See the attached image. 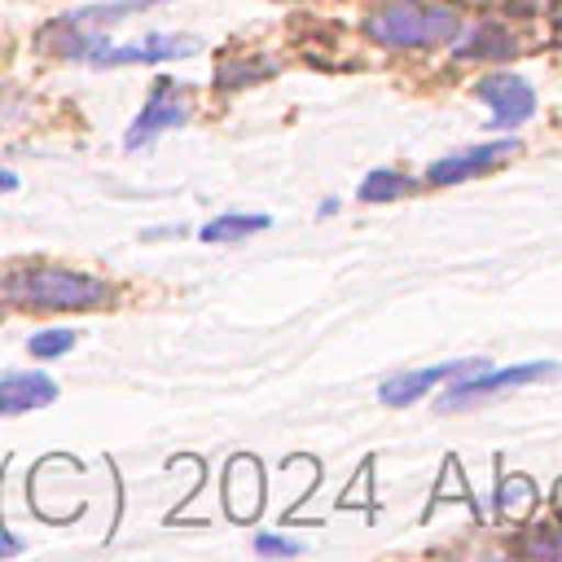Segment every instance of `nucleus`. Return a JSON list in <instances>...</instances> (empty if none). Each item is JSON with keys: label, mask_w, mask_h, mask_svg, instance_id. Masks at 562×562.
<instances>
[{"label": "nucleus", "mask_w": 562, "mask_h": 562, "mask_svg": "<svg viewBox=\"0 0 562 562\" xmlns=\"http://www.w3.org/2000/svg\"><path fill=\"white\" fill-rule=\"evenodd\" d=\"M474 92L492 105V123H496V127H514V123H522V119L536 114V92H531V83H527L522 75L492 70V75H483V79L474 83Z\"/></svg>", "instance_id": "6"}, {"label": "nucleus", "mask_w": 562, "mask_h": 562, "mask_svg": "<svg viewBox=\"0 0 562 562\" xmlns=\"http://www.w3.org/2000/svg\"><path fill=\"white\" fill-rule=\"evenodd\" d=\"M479 369V360H448V364H435V369H417V373H400V378H386L382 382V404H391V408H404V404H413L426 386H435L439 378H457V373H474Z\"/></svg>", "instance_id": "9"}, {"label": "nucleus", "mask_w": 562, "mask_h": 562, "mask_svg": "<svg viewBox=\"0 0 562 562\" xmlns=\"http://www.w3.org/2000/svg\"><path fill=\"white\" fill-rule=\"evenodd\" d=\"M518 501H527L531 505V483H522V479H514V483H505V496H501V509H518Z\"/></svg>", "instance_id": "14"}, {"label": "nucleus", "mask_w": 562, "mask_h": 562, "mask_svg": "<svg viewBox=\"0 0 562 562\" xmlns=\"http://www.w3.org/2000/svg\"><path fill=\"white\" fill-rule=\"evenodd\" d=\"M514 149H518V140H514V136H505V140H487V145H474V149L448 154V158H439V162H430V167H426V180H430V184L470 180V176H479V171H487V167L505 162Z\"/></svg>", "instance_id": "7"}, {"label": "nucleus", "mask_w": 562, "mask_h": 562, "mask_svg": "<svg viewBox=\"0 0 562 562\" xmlns=\"http://www.w3.org/2000/svg\"><path fill=\"white\" fill-rule=\"evenodd\" d=\"M461 31V13L435 0H386L364 18V35L386 48H426Z\"/></svg>", "instance_id": "2"}, {"label": "nucleus", "mask_w": 562, "mask_h": 562, "mask_svg": "<svg viewBox=\"0 0 562 562\" xmlns=\"http://www.w3.org/2000/svg\"><path fill=\"white\" fill-rule=\"evenodd\" d=\"M57 400V382L44 373H4L0 378V417H18Z\"/></svg>", "instance_id": "8"}, {"label": "nucleus", "mask_w": 562, "mask_h": 562, "mask_svg": "<svg viewBox=\"0 0 562 562\" xmlns=\"http://www.w3.org/2000/svg\"><path fill=\"white\" fill-rule=\"evenodd\" d=\"M544 549H562V531H558V540H553V544H544Z\"/></svg>", "instance_id": "18"}, {"label": "nucleus", "mask_w": 562, "mask_h": 562, "mask_svg": "<svg viewBox=\"0 0 562 562\" xmlns=\"http://www.w3.org/2000/svg\"><path fill=\"white\" fill-rule=\"evenodd\" d=\"M26 347H31L35 360H57L75 347V329H40V334H31Z\"/></svg>", "instance_id": "12"}, {"label": "nucleus", "mask_w": 562, "mask_h": 562, "mask_svg": "<svg viewBox=\"0 0 562 562\" xmlns=\"http://www.w3.org/2000/svg\"><path fill=\"white\" fill-rule=\"evenodd\" d=\"M202 48V40H193V35H145V40H136V44H92L88 53H83V61H92V66H127V61H171V57H193Z\"/></svg>", "instance_id": "3"}, {"label": "nucleus", "mask_w": 562, "mask_h": 562, "mask_svg": "<svg viewBox=\"0 0 562 562\" xmlns=\"http://www.w3.org/2000/svg\"><path fill=\"white\" fill-rule=\"evenodd\" d=\"M268 228V215H220L211 224L198 228L202 241H233V237H246V233H263Z\"/></svg>", "instance_id": "10"}, {"label": "nucleus", "mask_w": 562, "mask_h": 562, "mask_svg": "<svg viewBox=\"0 0 562 562\" xmlns=\"http://www.w3.org/2000/svg\"><path fill=\"white\" fill-rule=\"evenodd\" d=\"M553 369H558L553 360H531V364H509V369H487V373H474V378L457 382V386H452V391L439 400V408H465V404L487 400V395H496V391H509V386H522V382L549 378Z\"/></svg>", "instance_id": "5"}, {"label": "nucleus", "mask_w": 562, "mask_h": 562, "mask_svg": "<svg viewBox=\"0 0 562 562\" xmlns=\"http://www.w3.org/2000/svg\"><path fill=\"white\" fill-rule=\"evenodd\" d=\"M408 189H413V180H408L404 171L382 167V171H369V176H364L360 202H391V198H400V193H408Z\"/></svg>", "instance_id": "11"}, {"label": "nucleus", "mask_w": 562, "mask_h": 562, "mask_svg": "<svg viewBox=\"0 0 562 562\" xmlns=\"http://www.w3.org/2000/svg\"><path fill=\"white\" fill-rule=\"evenodd\" d=\"M184 119H189V92H184L180 83H171V79H158L154 92H149V101H145L140 114H136V123L127 127L123 145H127V149H140V145H149L158 132H167V127H176V123H184Z\"/></svg>", "instance_id": "4"}, {"label": "nucleus", "mask_w": 562, "mask_h": 562, "mask_svg": "<svg viewBox=\"0 0 562 562\" xmlns=\"http://www.w3.org/2000/svg\"><path fill=\"white\" fill-rule=\"evenodd\" d=\"M9 189H18V176H13V171H4V167H0V193H9Z\"/></svg>", "instance_id": "16"}, {"label": "nucleus", "mask_w": 562, "mask_h": 562, "mask_svg": "<svg viewBox=\"0 0 562 562\" xmlns=\"http://www.w3.org/2000/svg\"><path fill=\"white\" fill-rule=\"evenodd\" d=\"M4 294L22 307H57V312H83L101 307L110 299V285L101 277L75 272V268H53V263H31L13 268L4 281Z\"/></svg>", "instance_id": "1"}, {"label": "nucleus", "mask_w": 562, "mask_h": 562, "mask_svg": "<svg viewBox=\"0 0 562 562\" xmlns=\"http://www.w3.org/2000/svg\"><path fill=\"white\" fill-rule=\"evenodd\" d=\"M255 549H259V553H299V544H294V540H281V536H259Z\"/></svg>", "instance_id": "15"}, {"label": "nucleus", "mask_w": 562, "mask_h": 562, "mask_svg": "<svg viewBox=\"0 0 562 562\" xmlns=\"http://www.w3.org/2000/svg\"><path fill=\"white\" fill-rule=\"evenodd\" d=\"M149 4H158V0H114V4H92V9H79V13H70V18H75V22H119V18L140 13V9H149Z\"/></svg>", "instance_id": "13"}, {"label": "nucleus", "mask_w": 562, "mask_h": 562, "mask_svg": "<svg viewBox=\"0 0 562 562\" xmlns=\"http://www.w3.org/2000/svg\"><path fill=\"white\" fill-rule=\"evenodd\" d=\"M0 553H18V540H13V536H4V531H0Z\"/></svg>", "instance_id": "17"}]
</instances>
